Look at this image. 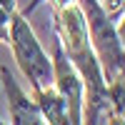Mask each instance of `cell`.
I'll list each match as a JSON object with an SVG mask.
<instances>
[{"label": "cell", "mask_w": 125, "mask_h": 125, "mask_svg": "<svg viewBox=\"0 0 125 125\" xmlns=\"http://www.w3.org/2000/svg\"><path fill=\"white\" fill-rule=\"evenodd\" d=\"M0 88L8 95V108H10V123L15 125H40L43 123V113H40L35 98L20 88V83L10 73L8 65H0Z\"/></svg>", "instance_id": "obj_4"}, {"label": "cell", "mask_w": 125, "mask_h": 125, "mask_svg": "<svg viewBox=\"0 0 125 125\" xmlns=\"http://www.w3.org/2000/svg\"><path fill=\"white\" fill-rule=\"evenodd\" d=\"M53 88L68 103L70 125L83 123V95H85V85H83V78H80L78 68L65 55L58 35H55V48H53Z\"/></svg>", "instance_id": "obj_3"}, {"label": "cell", "mask_w": 125, "mask_h": 125, "mask_svg": "<svg viewBox=\"0 0 125 125\" xmlns=\"http://www.w3.org/2000/svg\"><path fill=\"white\" fill-rule=\"evenodd\" d=\"M15 0H0V40L8 43V30H10V15L15 13Z\"/></svg>", "instance_id": "obj_7"}, {"label": "cell", "mask_w": 125, "mask_h": 125, "mask_svg": "<svg viewBox=\"0 0 125 125\" xmlns=\"http://www.w3.org/2000/svg\"><path fill=\"white\" fill-rule=\"evenodd\" d=\"M78 5L83 8V15L88 23V35H90L93 50L98 55V62L103 68V75L110 83L120 73H125V48L120 43L115 20L105 13L100 0H78Z\"/></svg>", "instance_id": "obj_1"}, {"label": "cell", "mask_w": 125, "mask_h": 125, "mask_svg": "<svg viewBox=\"0 0 125 125\" xmlns=\"http://www.w3.org/2000/svg\"><path fill=\"white\" fill-rule=\"evenodd\" d=\"M115 28H118V35H120V43H123V48H125V10L120 13V18L115 20Z\"/></svg>", "instance_id": "obj_9"}, {"label": "cell", "mask_w": 125, "mask_h": 125, "mask_svg": "<svg viewBox=\"0 0 125 125\" xmlns=\"http://www.w3.org/2000/svg\"><path fill=\"white\" fill-rule=\"evenodd\" d=\"M33 93H35L38 108H40V113H43V123H50V125H70L68 103H65V98H62L53 85L33 90Z\"/></svg>", "instance_id": "obj_5"}, {"label": "cell", "mask_w": 125, "mask_h": 125, "mask_svg": "<svg viewBox=\"0 0 125 125\" xmlns=\"http://www.w3.org/2000/svg\"><path fill=\"white\" fill-rule=\"evenodd\" d=\"M100 5L105 8V13H108L113 20H118L120 13L125 10V0H100Z\"/></svg>", "instance_id": "obj_8"}, {"label": "cell", "mask_w": 125, "mask_h": 125, "mask_svg": "<svg viewBox=\"0 0 125 125\" xmlns=\"http://www.w3.org/2000/svg\"><path fill=\"white\" fill-rule=\"evenodd\" d=\"M0 123H3V120H0Z\"/></svg>", "instance_id": "obj_10"}, {"label": "cell", "mask_w": 125, "mask_h": 125, "mask_svg": "<svg viewBox=\"0 0 125 125\" xmlns=\"http://www.w3.org/2000/svg\"><path fill=\"white\" fill-rule=\"evenodd\" d=\"M8 43L13 48V58L18 68L23 70V75L30 80L33 90L53 85V60L43 50L38 35L33 33L30 23L25 20L23 13L10 15V30H8Z\"/></svg>", "instance_id": "obj_2"}, {"label": "cell", "mask_w": 125, "mask_h": 125, "mask_svg": "<svg viewBox=\"0 0 125 125\" xmlns=\"http://www.w3.org/2000/svg\"><path fill=\"white\" fill-rule=\"evenodd\" d=\"M108 93H110V100L115 105L120 123H125V73H120L118 78H113L108 83Z\"/></svg>", "instance_id": "obj_6"}]
</instances>
